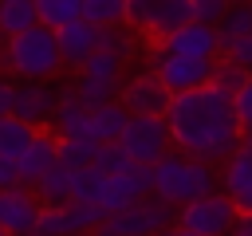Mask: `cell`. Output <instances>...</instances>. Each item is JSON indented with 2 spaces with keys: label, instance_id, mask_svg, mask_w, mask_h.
I'll return each instance as SVG.
<instances>
[{
  "label": "cell",
  "instance_id": "cell-22",
  "mask_svg": "<svg viewBox=\"0 0 252 236\" xmlns=\"http://www.w3.org/2000/svg\"><path fill=\"white\" fill-rule=\"evenodd\" d=\"M118 83H122V79H106V75H87V71H79L75 94H79L87 106H98V102H106V98H118Z\"/></svg>",
  "mask_w": 252,
  "mask_h": 236
},
{
  "label": "cell",
  "instance_id": "cell-40",
  "mask_svg": "<svg viewBox=\"0 0 252 236\" xmlns=\"http://www.w3.org/2000/svg\"><path fill=\"white\" fill-rule=\"evenodd\" d=\"M0 43H4V35H0Z\"/></svg>",
  "mask_w": 252,
  "mask_h": 236
},
{
  "label": "cell",
  "instance_id": "cell-12",
  "mask_svg": "<svg viewBox=\"0 0 252 236\" xmlns=\"http://www.w3.org/2000/svg\"><path fill=\"white\" fill-rule=\"evenodd\" d=\"M35 212H39V197L32 193V185H8V189H0V236L32 232Z\"/></svg>",
  "mask_w": 252,
  "mask_h": 236
},
{
  "label": "cell",
  "instance_id": "cell-37",
  "mask_svg": "<svg viewBox=\"0 0 252 236\" xmlns=\"http://www.w3.org/2000/svg\"><path fill=\"white\" fill-rule=\"evenodd\" d=\"M232 232H240V236H252V208H248V212H236V220H232Z\"/></svg>",
  "mask_w": 252,
  "mask_h": 236
},
{
  "label": "cell",
  "instance_id": "cell-13",
  "mask_svg": "<svg viewBox=\"0 0 252 236\" xmlns=\"http://www.w3.org/2000/svg\"><path fill=\"white\" fill-rule=\"evenodd\" d=\"M55 94L59 90H51L47 87V79H24V83H16V98H12V114L16 118H24L28 126H47L51 122V110H55Z\"/></svg>",
  "mask_w": 252,
  "mask_h": 236
},
{
  "label": "cell",
  "instance_id": "cell-36",
  "mask_svg": "<svg viewBox=\"0 0 252 236\" xmlns=\"http://www.w3.org/2000/svg\"><path fill=\"white\" fill-rule=\"evenodd\" d=\"M12 98H16V83L0 75V114H12Z\"/></svg>",
  "mask_w": 252,
  "mask_h": 236
},
{
  "label": "cell",
  "instance_id": "cell-21",
  "mask_svg": "<svg viewBox=\"0 0 252 236\" xmlns=\"http://www.w3.org/2000/svg\"><path fill=\"white\" fill-rule=\"evenodd\" d=\"M102 181H106V169H98L94 161L75 165V169H71V201H94V205H98Z\"/></svg>",
  "mask_w": 252,
  "mask_h": 236
},
{
  "label": "cell",
  "instance_id": "cell-33",
  "mask_svg": "<svg viewBox=\"0 0 252 236\" xmlns=\"http://www.w3.org/2000/svg\"><path fill=\"white\" fill-rule=\"evenodd\" d=\"M232 110H236V122H240V134L252 130V75L232 90Z\"/></svg>",
  "mask_w": 252,
  "mask_h": 236
},
{
  "label": "cell",
  "instance_id": "cell-9",
  "mask_svg": "<svg viewBox=\"0 0 252 236\" xmlns=\"http://www.w3.org/2000/svg\"><path fill=\"white\" fill-rule=\"evenodd\" d=\"M146 193H150V165L130 161V165H122V169L106 173L102 193H98V205H102L106 212H114V208L134 205V201H138V197H146Z\"/></svg>",
  "mask_w": 252,
  "mask_h": 236
},
{
  "label": "cell",
  "instance_id": "cell-28",
  "mask_svg": "<svg viewBox=\"0 0 252 236\" xmlns=\"http://www.w3.org/2000/svg\"><path fill=\"white\" fill-rule=\"evenodd\" d=\"M244 31H252V8H248V4H228L224 16L217 20V35H220V43L232 39V35H244Z\"/></svg>",
  "mask_w": 252,
  "mask_h": 236
},
{
  "label": "cell",
  "instance_id": "cell-24",
  "mask_svg": "<svg viewBox=\"0 0 252 236\" xmlns=\"http://www.w3.org/2000/svg\"><path fill=\"white\" fill-rule=\"evenodd\" d=\"M63 212H67V228H71V232H91V228H98V220L106 216V208L94 205V201H67Z\"/></svg>",
  "mask_w": 252,
  "mask_h": 236
},
{
  "label": "cell",
  "instance_id": "cell-1",
  "mask_svg": "<svg viewBox=\"0 0 252 236\" xmlns=\"http://www.w3.org/2000/svg\"><path fill=\"white\" fill-rule=\"evenodd\" d=\"M165 126H169L173 149L201 157L209 165L224 161L232 153V146L240 142L232 94H224L213 83H201L193 90H177L165 106Z\"/></svg>",
  "mask_w": 252,
  "mask_h": 236
},
{
  "label": "cell",
  "instance_id": "cell-8",
  "mask_svg": "<svg viewBox=\"0 0 252 236\" xmlns=\"http://www.w3.org/2000/svg\"><path fill=\"white\" fill-rule=\"evenodd\" d=\"M169 98H173V90L154 71H142V75H130L126 83H118V102L130 114H165Z\"/></svg>",
  "mask_w": 252,
  "mask_h": 236
},
{
  "label": "cell",
  "instance_id": "cell-16",
  "mask_svg": "<svg viewBox=\"0 0 252 236\" xmlns=\"http://www.w3.org/2000/svg\"><path fill=\"white\" fill-rule=\"evenodd\" d=\"M55 43H59L63 67H75V71H79V63H83V59L94 51V43H98V28L87 24L83 16H75V20H67V24L55 28Z\"/></svg>",
  "mask_w": 252,
  "mask_h": 236
},
{
  "label": "cell",
  "instance_id": "cell-14",
  "mask_svg": "<svg viewBox=\"0 0 252 236\" xmlns=\"http://www.w3.org/2000/svg\"><path fill=\"white\" fill-rule=\"evenodd\" d=\"M47 130L55 138H94V130H91V106L75 94V87L55 94V110H51Z\"/></svg>",
  "mask_w": 252,
  "mask_h": 236
},
{
  "label": "cell",
  "instance_id": "cell-10",
  "mask_svg": "<svg viewBox=\"0 0 252 236\" xmlns=\"http://www.w3.org/2000/svg\"><path fill=\"white\" fill-rule=\"evenodd\" d=\"M154 47L177 51V55H205V59H217V55H220V35H217V24L185 20L181 28H173V31H169L165 39H158Z\"/></svg>",
  "mask_w": 252,
  "mask_h": 236
},
{
  "label": "cell",
  "instance_id": "cell-2",
  "mask_svg": "<svg viewBox=\"0 0 252 236\" xmlns=\"http://www.w3.org/2000/svg\"><path fill=\"white\" fill-rule=\"evenodd\" d=\"M0 67H8L16 79H55L63 71L55 28L32 24V28L16 31V35H4V43H0Z\"/></svg>",
  "mask_w": 252,
  "mask_h": 236
},
{
  "label": "cell",
  "instance_id": "cell-31",
  "mask_svg": "<svg viewBox=\"0 0 252 236\" xmlns=\"http://www.w3.org/2000/svg\"><path fill=\"white\" fill-rule=\"evenodd\" d=\"M220 59H228V63H236V67H244V71L252 75V31L224 39V43H220Z\"/></svg>",
  "mask_w": 252,
  "mask_h": 236
},
{
  "label": "cell",
  "instance_id": "cell-7",
  "mask_svg": "<svg viewBox=\"0 0 252 236\" xmlns=\"http://www.w3.org/2000/svg\"><path fill=\"white\" fill-rule=\"evenodd\" d=\"M217 59H220V55H217ZM217 59H205V55H177V51L154 47V75L177 94V90H193V87L209 83Z\"/></svg>",
  "mask_w": 252,
  "mask_h": 236
},
{
  "label": "cell",
  "instance_id": "cell-26",
  "mask_svg": "<svg viewBox=\"0 0 252 236\" xmlns=\"http://www.w3.org/2000/svg\"><path fill=\"white\" fill-rule=\"evenodd\" d=\"M122 55L118 51H110V47H94L83 63H79V71H87V75H106V79H122Z\"/></svg>",
  "mask_w": 252,
  "mask_h": 236
},
{
  "label": "cell",
  "instance_id": "cell-30",
  "mask_svg": "<svg viewBox=\"0 0 252 236\" xmlns=\"http://www.w3.org/2000/svg\"><path fill=\"white\" fill-rule=\"evenodd\" d=\"M32 232H35V236H51V232H71V228H67V212H63V205H39V212H35V224H32Z\"/></svg>",
  "mask_w": 252,
  "mask_h": 236
},
{
  "label": "cell",
  "instance_id": "cell-35",
  "mask_svg": "<svg viewBox=\"0 0 252 236\" xmlns=\"http://www.w3.org/2000/svg\"><path fill=\"white\" fill-rule=\"evenodd\" d=\"M8 185H20V173H16L12 157H0V189H8Z\"/></svg>",
  "mask_w": 252,
  "mask_h": 236
},
{
  "label": "cell",
  "instance_id": "cell-29",
  "mask_svg": "<svg viewBox=\"0 0 252 236\" xmlns=\"http://www.w3.org/2000/svg\"><path fill=\"white\" fill-rule=\"evenodd\" d=\"M79 16V0H35V20L47 28H59Z\"/></svg>",
  "mask_w": 252,
  "mask_h": 236
},
{
  "label": "cell",
  "instance_id": "cell-3",
  "mask_svg": "<svg viewBox=\"0 0 252 236\" xmlns=\"http://www.w3.org/2000/svg\"><path fill=\"white\" fill-rule=\"evenodd\" d=\"M209 189H217V173L201 157L169 149L150 165V193L165 197L169 205H185V201H193V197H201Z\"/></svg>",
  "mask_w": 252,
  "mask_h": 236
},
{
  "label": "cell",
  "instance_id": "cell-4",
  "mask_svg": "<svg viewBox=\"0 0 252 236\" xmlns=\"http://www.w3.org/2000/svg\"><path fill=\"white\" fill-rule=\"evenodd\" d=\"M232 220H236V205L228 201V193L209 189V193L177 205L173 232H185V236H220V232H232Z\"/></svg>",
  "mask_w": 252,
  "mask_h": 236
},
{
  "label": "cell",
  "instance_id": "cell-18",
  "mask_svg": "<svg viewBox=\"0 0 252 236\" xmlns=\"http://www.w3.org/2000/svg\"><path fill=\"white\" fill-rule=\"evenodd\" d=\"M94 232H102V236H146V232H150V220L142 216V208H138V201H134V205H126V208L106 212Z\"/></svg>",
  "mask_w": 252,
  "mask_h": 236
},
{
  "label": "cell",
  "instance_id": "cell-32",
  "mask_svg": "<svg viewBox=\"0 0 252 236\" xmlns=\"http://www.w3.org/2000/svg\"><path fill=\"white\" fill-rule=\"evenodd\" d=\"M244 79H248V71H244V67H236V63H228V59H217V63H213V75H209V83H213V87H220L224 94H232Z\"/></svg>",
  "mask_w": 252,
  "mask_h": 236
},
{
  "label": "cell",
  "instance_id": "cell-25",
  "mask_svg": "<svg viewBox=\"0 0 252 236\" xmlns=\"http://www.w3.org/2000/svg\"><path fill=\"white\" fill-rule=\"evenodd\" d=\"M79 16L94 28H114L122 24V0H79Z\"/></svg>",
  "mask_w": 252,
  "mask_h": 236
},
{
  "label": "cell",
  "instance_id": "cell-41",
  "mask_svg": "<svg viewBox=\"0 0 252 236\" xmlns=\"http://www.w3.org/2000/svg\"><path fill=\"white\" fill-rule=\"evenodd\" d=\"M189 4H193V0H189Z\"/></svg>",
  "mask_w": 252,
  "mask_h": 236
},
{
  "label": "cell",
  "instance_id": "cell-34",
  "mask_svg": "<svg viewBox=\"0 0 252 236\" xmlns=\"http://www.w3.org/2000/svg\"><path fill=\"white\" fill-rule=\"evenodd\" d=\"M228 0H193V20H205V24H217L224 16Z\"/></svg>",
  "mask_w": 252,
  "mask_h": 236
},
{
  "label": "cell",
  "instance_id": "cell-5",
  "mask_svg": "<svg viewBox=\"0 0 252 236\" xmlns=\"http://www.w3.org/2000/svg\"><path fill=\"white\" fill-rule=\"evenodd\" d=\"M193 20L189 0H122V24L146 39H165L173 28Z\"/></svg>",
  "mask_w": 252,
  "mask_h": 236
},
{
  "label": "cell",
  "instance_id": "cell-38",
  "mask_svg": "<svg viewBox=\"0 0 252 236\" xmlns=\"http://www.w3.org/2000/svg\"><path fill=\"white\" fill-rule=\"evenodd\" d=\"M228 4H248V0H228Z\"/></svg>",
  "mask_w": 252,
  "mask_h": 236
},
{
  "label": "cell",
  "instance_id": "cell-15",
  "mask_svg": "<svg viewBox=\"0 0 252 236\" xmlns=\"http://www.w3.org/2000/svg\"><path fill=\"white\" fill-rule=\"evenodd\" d=\"M55 146H59V138H55L47 126H39V130L32 134V142H28V146L20 149V157H16V173H20V185H32L39 173H47V169L59 161Z\"/></svg>",
  "mask_w": 252,
  "mask_h": 236
},
{
  "label": "cell",
  "instance_id": "cell-20",
  "mask_svg": "<svg viewBox=\"0 0 252 236\" xmlns=\"http://www.w3.org/2000/svg\"><path fill=\"white\" fill-rule=\"evenodd\" d=\"M32 134H35V126H28L24 118H16V114H0V157H20V149L32 142Z\"/></svg>",
  "mask_w": 252,
  "mask_h": 236
},
{
  "label": "cell",
  "instance_id": "cell-39",
  "mask_svg": "<svg viewBox=\"0 0 252 236\" xmlns=\"http://www.w3.org/2000/svg\"><path fill=\"white\" fill-rule=\"evenodd\" d=\"M248 8H252V0H248Z\"/></svg>",
  "mask_w": 252,
  "mask_h": 236
},
{
  "label": "cell",
  "instance_id": "cell-19",
  "mask_svg": "<svg viewBox=\"0 0 252 236\" xmlns=\"http://www.w3.org/2000/svg\"><path fill=\"white\" fill-rule=\"evenodd\" d=\"M126 118H130V110H126L118 98H106V102L91 106V130H94L98 142H114L118 130L126 126Z\"/></svg>",
  "mask_w": 252,
  "mask_h": 236
},
{
  "label": "cell",
  "instance_id": "cell-23",
  "mask_svg": "<svg viewBox=\"0 0 252 236\" xmlns=\"http://www.w3.org/2000/svg\"><path fill=\"white\" fill-rule=\"evenodd\" d=\"M35 20V0H0V35H16Z\"/></svg>",
  "mask_w": 252,
  "mask_h": 236
},
{
  "label": "cell",
  "instance_id": "cell-17",
  "mask_svg": "<svg viewBox=\"0 0 252 236\" xmlns=\"http://www.w3.org/2000/svg\"><path fill=\"white\" fill-rule=\"evenodd\" d=\"M32 193L39 197V205H67L71 201V165L55 161L47 173H39L32 181Z\"/></svg>",
  "mask_w": 252,
  "mask_h": 236
},
{
  "label": "cell",
  "instance_id": "cell-11",
  "mask_svg": "<svg viewBox=\"0 0 252 236\" xmlns=\"http://www.w3.org/2000/svg\"><path fill=\"white\" fill-rule=\"evenodd\" d=\"M220 185L228 193V201L236 205V212H248L252 208V142H236L232 153L224 157V169H220Z\"/></svg>",
  "mask_w": 252,
  "mask_h": 236
},
{
  "label": "cell",
  "instance_id": "cell-6",
  "mask_svg": "<svg viewBox=\"0 0 252 236\" xmlns=\"http://www.w3.org/2000/svg\"><path fill=\"white\" fill-rule=\"evenodd\" d=\"M114 142L126 149L130 161H142V165H154L161 153L173 149V138H169V126H165V114H130Z\"/></svg>",
  "mask_w": 252,
  "mask_h": 236
},
{
  "label": "cell",
  "instance_id": "cell-27",
  "mask_svg": "<svg viewBox=\"0 0 252 236\" xmlns=\"http://www.w3.org/2000/svg\"><path fill=\"white\" fill-rule=\"evenodd\" d=\"M94 149H98V138H59V146H55V153H59V161L63 165H87V161H94Z\"/></svg>",
  "mask_w": 252,
  "mask_h": 236
}]
</instances>
